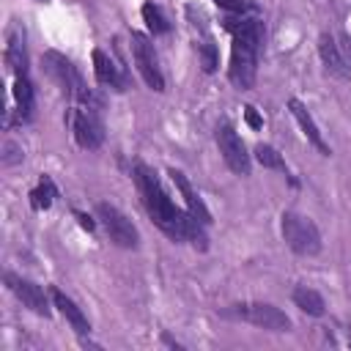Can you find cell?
<instances>
[{"mask_svg": "<svg viewBox=\"0 0 351 351\" xmlns=\"http://www.w3.org/2000/svg\"><path fill=\"white\" fill-rule=\"evenodd\" d=\"M132 178L137 184V192H140V200L151 217V222L165 233L170 236L173 241H189L195 250H206L208 247V236H206V225L197 222L189 211H181L170 197L167 192L162 189L156 173L145 165H134L132 167Z\"/></svg>", "mask_w": 351, "mask_h": 351, "instance_id": "obj_1", "label": "cell"}, {"mask_svg": "<svg viewBox=\"0 0 351 351\" xmlns=\"http://www.w3.org/2000/svg\"><path fill=\"white\" fill-rule=\"evenodd\" d=\"M225 30L230 33V66H228V80L239 88V90H250L258 74V55L263 49V38H266V25L258 16H236L228 14L225 19Z\"/></svg>", "mask_w": 351, "mask_h": 351, "instance_id": "obj_2", "label": "cell"}, {"mask_svg": "<svg viewBox=\"0 0 351 351\" xmlns=\"http://www.w3.org/2000/svg\"><path fill=\"white\" fill-rule=\"evenodd\" d=\"M44 69H47V74L63 88L66 96H71V99H77V101H82V104H88V107H99V99H96L93 90L85 85L82 74L77 71V66H74L66 55H60V52H47V55H44Z\"/></svg>", "mask_w": 351, "mask_h": 351, "instance_id": "obj_3", "label": "cell"}, {"mask_svg": "<svg viewBox=\"0 0 351 351\" xmlns=\"http://www.w3.org/2000/svg\"><path fill=\"white\" fill-rule=\"evenodd\" d=\"M280 228H282L285 244L296 255H307L310 258V255H318L321 252L324 241H321V233H318V228H315V222L310 217H304L299 211H285Z\"/></svg>", "mask_w": 351, "mask_h": 351, "instance_id": "obj_4", "label": "cell"}, {"mask_svg": "<svg viewBox=\"0 0 351 351\" xmlns=\"http://www.w3.org/2000/svg\"><path fill=\"white\" fill-rule=\"evenodd\" d=\"M225 315L239 318V321H247V324H252V326H258V329H266V332H288V329H291V318H288L280 307H274V304H269V302L230 304V307L225 310Z\"/></svg>", "mask_w": 351, "mask_h": 351, "instance_id": "obj_5", "label": "cell"}, {"mask_svg": "<svg viewBox=\"0 0 351 351\" xmlns=\"http://www.w3.org/2000/svg\"><path fill=\"white\" fill-rule=\"evenodd\" d=\"M96 217L101 219V225H104V230H107L112 244H118L123 250H134L140 244V233H137L134 222L121 208H115L112 203H99L96 206Z\"/></svg>", "mask_w": 351, "mask_h": 351, "instance_id": "obj_6", "label": "cell"}, {"mask_svg": "<svg viewBox=\"0 0 351 351\" xmlns=\"http://www.w3.org/2000/svg\"><path fill=\"white\" fill-rule=\"evenodd\" d=\"M217 148H219L225 165H228L236 176H250L252 162H250L247 145H244V140L236 134V129H233L228 121H222V123L217 126Z\"/></svg>", "mask_w": 351, "mask_h": 351, "instance_id": "obj_7", "label": "cell"}, {"mask_svg": "<svg viewBox=\"0 0 351 351\" xmlns=\"http://www.w3.org/2000/svg\"><path fill=\"white\" fill-rule=\"evenodd\" d=\"M132 52H134V63H137V71H140L143 82L151 90L162 93L165 90V77H162V69H159V60H156L151 38L143 36V33H132Z\"/></svg>", "mask_w": 351, "mask_h": 351, "instance_id": "obj_8", "label": "cell"}, {"mask_svg": "<svg viewBox=\"0 0 351 351\" xmlns=\"http://www.w3.org/2000/svg\"><path fill=\"white\" fill-rule=\"evenodd\" d=\"M71 132L80 148L85 151H96L104 143V126L96 115V107H74L71 110Z\"/></svg>", "mask_w": 351, "mask_h": 351, "instance_id": "obj_9", "label": "cell"}, {"mask_svg": "<svg viewBox=\"0 0 351 351\" xmlns=\"http://www.w3.org/2000/svg\"><path fill=\"white\" fill-rule=\"evenodd\" d=\"M5 285H8V291L30 310V313H36V315H49V299H47V293H44V288L41 285H36V282H30V280H25V277H19V274H14V271H5Z\"/></svg>", "mask_w": 351, "mask_h": 351, "instance_id": "obj_10", "label": "cell"}, {"mask_svg": "<svg viewBox=\"0 0 351 351\" xmlns=\"http://www.w3.org/2000/svg\"><path fill=\"white\" fill-rule=\"evenodd\" d=\"M5 66L14 77H27V47H25V30L19 25H11V30H8Z\"/></svg>", "mask_w": 351, "mask_h": 351, "instance_id": "obj_11", "label": "cell"}, {"mask_svg": "<svg viewBox=\"0 0 351 351\" xmlns=\"http://www.w3.org/2000/svg\"><path fill=\"white\" fill-rule=\"evenodd\" d=\"M288 110H291V115L296 118V123L302 126V132H304V137L321 151V156H329L332 151H329V145H326V140H324V134H321V129H318V123L313 121V115H310V110L299 101V99H288Z\"/></svg>", "mask_w": 351, "mask_h": 351, "instance_id": "obj_12", "label": "cell"}, {"mask_svg": "<svg viewBox=\"0 0 351 351\" xmlns=\"http://www.w3.org/2000/svg\"><path fill=\"white\" fill-rule=\"evenodd\" d=\"M170 178H173V184H176V189L181 192V197H184V203H186V211L197 219V222H203V225H208L211 222V214H208V208H206V203L200 200V195L192 189V184H189V178L181 173V170H170Z\"/></svg>", "mask_w": 351, "mask_h": 351, "instance_id": "obj_13", "label": "cell"}, {"mask_svg": "<svg viewBox=\"0 0 351 351\" xmlns=\"http://www.w3.org/2000/svg\"><path fill=\"white\" fill-rule=\"evenodd\" d=\"M49 296H52V304L63 313V318L74 326V332H77L80 337L90 335V321H88V318H85V313L74 304V299H71V296H66L60 288H49Z\"/></svg>", "mask_w": 351, "mask_h": 351, "instance_id": "obj_14", "label": "cell"}, {"mask_svg": "<svg viewBox=\"0 0 351 351\" xmlns=\"http://www.w3.org/2000/svg\"><path fill=\"white\" fill-rule=\"evenodd\" d=\"M318 55H321V60H324V66H326L329 74H335L340 80H346L351 74V69H348L340 47L335 44V38L329 33H321V38H318Z\"/></svg>", "mask_w": 351, "mask_h": 351, "instance_id": "obj_15", "label": "cell"}, {"mask_svg": "<svg viewBox=\"0 0 351 351\" xmlns=\"http://www.w3.org/2000/svg\"><path fill=\"white\" fill-rule=\"evenodd\" d=\"M93 74H96V80L101 82V85H110V88H115V90H123L126 88V77L118 71V66L110 60V55L107 52H101V49H93Z\"/></svg>", "mask_w": 351, "mask_h": 351, "instance_id": "obj_16", "label": "cell"}, {"mask_svg": "<svg viewBox=\"0 0 351 351\" xmlns=\"http://www.w3.org/2000/svg\"><path fill=\"white\" fill-rule=\"evenodd\" d=\"M14 104H16V121L25 123L33 115V85L30 77H14V88H11Z\"/></svg>", "mask_w": 351, "mask_h": 351, "instance_id": "obj_17", "label": "cell"}, {"mask_svg": "<svg viewBox=\"0 0 351 351\" xmlns=\"http://www.w3.org/2000/svg\"><path fill=\"white\" fill-rule=\"evenodd\" d=\"M291 299H293V304L302 310V313H307V315H324L326 313V304H324V296L315 291V288H310V285H296L293 288V293H291Z\"/></svg>", "mask_w": 351, "mask_h": 351, "instance_id": "obj_18", "label": "cell"}, {"mask_svg": "<svg viewBox=\"0 0 351 351\" xmlns=\"http://www.w3.org/2000/svg\"><path fill=\"white\" fill-rule=\"evenodd\" d=\"M58 197V189H55V181L49 176H41L38 184L30 189V208L33 211H47Z\"/></svg>", "mask_w": 351, "mask_h": 351, "instance_id": "obj_19", "label": "cell"}, {"mask_svg": "<svg viewBox=\"0 0 351 351\" xmlns=\"http://www.w3.org/2000/svg\"><path fill=\"white\" fill-rule=\"evenodd\" d=\"M140 14H143L145 27H148L154 36H165V33H170V22H167V16L162 14V8H159L156 3H143Z\"/></svg>", "mask_w": 351, "mask_h": 351, "instance_id": "obj_20", "label": "cell"}, {"mask_svg": "<svg viewBox=\"0 0 351 351\" xmlns=\"http://www.w3.org/2000/svg\"><path fill=\"white\" fill-rule=\"evenodd\" d=\"M255 159H258V165H263V167H269V170H280V173H288V167H285V159L280 156V151L277 148H271V145H255Z\"/></svg>", "mask_w": 351, "mask_h": 351, "instance_id": "obj_21", "label": "cell"}, {"mask_svg": "<svg viewBox=\"0 0 351 351\" xmlns=\"http://www.w3.org/2000/svg\"><path fill=\"white\" fill-rule=\"evenodd\" d=\"M197 55H200V66H203V71L211 74V71L217 69V63H219L217 47H214L211 41H203V44H197Z\"/></svg>", "mask_w": 351, "mask_h": 351, "instance_id": "obj_22", "label": "cell"}, {"mask_svg": "<svg viewBox=\"0 0 351 351\" xmlns=\"http://www.w3.org/2000/svg\"><path fill=\"white\" fill-rule=\"evenodd\" d=\"M222 11H228V14H236V16H241V14H250V11H255L258 5L252 3V0H214Z\"/></svg>", "mask_w": 351, "mask_h": 351, "instance_id": "obj_23", "label": "cell"}, {"mask_svg": "<svg viewBox=\"0 0 351 351\" xmlns=\"http://www.w3.org/2000/svg\"><path fill=\"white\" fill-rule=\"evenodd\" d=\"M244 118H247V123L252 126V129H261V118H258V112H255V107H244Z\"/></svg>", "mask_w": 351, "mask_h": 351, "instance_id": "obj_24", "label": "cell"}, {"mask_svg": "<svg viewBox=\"0 0 351 351\" xmlns=\"http://www.w3.org/2000/svg\"><path fill=\"white\" fill-rule=\"evenodd\" d=\"M74 217L80 219V225H82L85 230H93V219H90L88 214H82V211H74Z\"/></svg>", "mask_w": 351, "mask_h": 351, "instance_id": "obj_25", "label": "cell"}, {"mask_svg": "<svg viewBox=\"0 0 351 351\" xmlns=\"http://www.w3.org/2000/svg\"><path fill=\"white\" fill-rule=\"evenodd\" d=\"M343 52H346L348 66H351V36H343Z\"/></svg>", "mask_w": 351, "mask_h": 351, "instance_id": "obj_26", "label": "cell"}]
</instances>
